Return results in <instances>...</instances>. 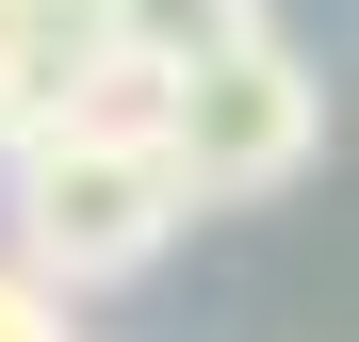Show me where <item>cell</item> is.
I'll return each mask as SVG.
<instances>
[{
  "label": "cell",
  "mask_w": 359,
  "mask_h": 342,
  "mask_svg": "<svg viewBox=\"0 0 359 342\" xmlns=\"http://www.w3.org/2000/svg\"><path fill=\"white\" fill-rule=\"evenodd\" d=\"M245 33H278V0H98V49L131 82H180V66H212Z\"/></svg>",
  "instance_id": "cell-4"
},
{
  "label": "cell",
  "mask_w": 359,
  "mask_h": 342,
  "mask_svg": "<svg viewBox=\"0 0 359 342\" xmlns=\"http://www.w3.org/2000/svg\"><path fill=\"white\" fill-rule=\"evenodd\" d=\"M0 342H66V294H49L33 261H0Z\"/></svg>",
  "instance_id": "cell-5"
},
{
  "label": "cell",
  "mask_w": 359,
  "mask_h": 342,
  "mask_svg": "<svg viewBox=\"0 0 359 342\" xmlns=\"http://www.w3.org/2000/svg\"><path fill=\"white\" fill-rule=\"evenodd\" d=\"M66 114H147V82L98 49V0H0V163Z\"/></svg>",
  "instance_id": "cell-3"
},
{
  "label": "cell",
  "mask_w": 359,
  "mask_h": 342,
  "mask_svg": "<svg viewBox=\"0 0 359 342\" xmlns=\"http://www.w3.org/2000/svg\"><path fill=\"white\" fill-rule=\"evenodd\" d=\"M0 261H33L49 294H131V277H163V245L196 228V196H180V163H163V131L147 114H66L49 147H17L0 163Z\"/></svg>",
  "instance_id": "cell-1"
},
{
  "label": "cell",
  "mask_w": 359,
  "mask_h": 342,
  "mask_svg": "<svg viewBox=\"0 0 359 342\" xmlns=\"http://www.w3.org/2000/svg\"><path fill=\"white\" fill-rule=\"evenodd\" d=\"M147 131H163V163H180L196 212H262V196H294L327 163V66L294 33H245V49H212V66L147 82Z\"/></svg>",
  "instance_id": "cell-2"
}]
</instances>
